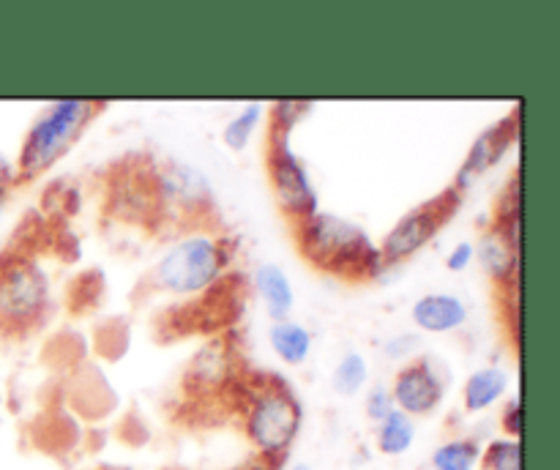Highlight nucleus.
I'll return each mask as SVG.
<instances>
[{"label":"nucleus","instance_id":"obj_1","mask_svg":"<svg viewBox=\"0 0 560 470\" xmlns=\"http://www.w3.org/2000/svg\"><path fill=\"white\" fill-rule=\"evenodd\" d=\"M293 238L299 255L312 268L342 282H375L388 271L372 235L361 224L331 211H315L295 222Z\"/></svg>","mask_w":560,"mask_h":470},{"label":"nucleus","instance_id":"obj_2","mask_svg":"<svg viewBox=\"0 0 560 470\" xmlns=\"http://www.w3.org/2000/svg\"><path fill=\"white\" fill-rule=\"evenodd\" d=\"M233 240L213 227H191L159 255L145 277V287L175 298H197L219 287L233 266Z\"/></svg>","mask_w":560,"mask_h":470},{"label":"nucleus","instance_id":"obj_3","mask_svg":"<svg viewBox=\"0 0 560 470\" xmlns=\"http://www.w3.org/2000/svg\"><path fill=\"white\" fill-rule=\"evenodd\" d=\"M310 109L312 104L306 102H277L268 107L266 169L279 211L290 224L320 211V197L312 184L310 169L290 145L293 129L306 118Z\"/></svg>","mask_w":560,"mask_h":470},{"label":"nucleus","instance_id":"obj_4","mask_svg":"<svg viewBox=\"0 0 560 470\" xmlns=\"http://www.w3.org/2000/svg\"><path fill=\"white\" fill-rule=\"evenodd\" d=\"M304 408L293 388L279 377L255 375L241 397V430L268 465H279L299 437Z\"/></svg>","mask_w":560,"mask_h":470},{"label":"nucleus","instance_id":"obj_5","mask_svg":"<svg viewBox=\"0 0 560 470\" xmlns=\"http://www.w3.org/2000/svg\"><path fill=\"white\" fill-rule=\"evenodd\" d=\"M104 109L102 102L91 98H60L44 107L27 129L16 156V180H33L47 173L71 151Z\"/></svg>","mask_w":560,"mask_h":470},{"label":"nucleus","instance_id":"obj_6","mask_svg":"<svg viewBox=\"0 0 560 470\" xmlns=\"http://www.w3.org/2000/svg\"><path fill=\"white\" fill-rule=\"evenodd\" d=\"M153 219L173 222L178 233L202 227L213 213V186L200 167L186 162L159 164L151 173Z\"/></svg>","mask_w":560,"mask_h":470},{"label":"nucleus","instance_id":"obj_7","mask_svg":"<svg viewBox=\"0 0 560 470\" xmlns=\"http://www.w3.org/2000/svg\"><path fill=\"white\" fill-rule=\"evenodd\" d=\"M49 279L31 257L0 262V333H25L49 309Z\"/></svg>","mask_w":560,"mask_h":470},{"label":"nucleus","instance_id":"obj_8","mask_svg":"<svg viewBox=\"0 0 560 470\" xmlns=\"http://www.w3.org/2000/svg\"><path fill=\"white\" fill-rule=\"evenodd\" d=\"M459 205H463V191L446 186L438 197L410 208L405 216H399L397 224L386 233V238L377 244L386 268H397L413 255H419L441 233L443 224L459 211Z\"/></svg>","mask_w":560,"mask_h":470},{"label":"nucleus","instance_id":"obj_9","mask_svg":"<svg viewBox=\"0 0 560 470\" xmlns=\"http://www.w3.org/2000/svg\"><path fill=\"white\" fill-rule=\"evenodd\" d=\"M388 391H392L394 408L416 421L441 408L446 397V377L430 355H416L408 364L399 366Z\"/></svg>","mask_w":560,"mask_h":470},{"label":"nucleus","instance_id":"obj_10","mask_svg":"<svg viewBox=\"0 0 560 470\" xmlns=\"http://www.w3.org/2000/svg\"><path fill=\"white\" fill-rule=\"evenodd\" d=\"M517 129H520V113H512L503 120H498L495 126L481 131V134L474 140V145L468 148V156H465V162L459 164L457 175H454L452 180L454 189L465 195V191L481 178V175L490 173V169L501 162L503 153L514 145V140H517Z\"/></svg>","mask_w":560,"mask_h":470},{"label":"nucleus","instance_id":"obj_11","mask_svg":"<svg viewBox=\"0 0 560 470\" xmlns=\"http://www.w3.org/2000/svg\"><path fill=\"white\" fill-rule=\"evenodd\" d=\"M235 377V344L228 337H217L197 350L186 369V383H191L195 391L211 393L233 383Z\"/></svg>","mask_w":560,"mask_h":470},{"label":"nucleus","instance_id":"obj_12","mask_svg":"<svg viewBox=\"0 0 560 470\" xmlns=\"http://www.w3.org/2000/svg\"><path fill=\"white\" fill-rule=\"evenodd\" d=\"M468 304L454 293H424L410 306V320L424 333H452L468 322Z\"/></svg>","mask_w":560,"mask_h":470},{"label":"nucleus","instance_id":"obj_13","mask_svg":"<svg viewBox=\"0 0 560 470\" xmlns=\"http://www.w3.org/2000/svg\"><path fill=\"white\" fill-rule=\"evenodd\" d=\"M474 246H476V260H479V266L485 268L487 277H490L501 290L514 287V282H517V277H520V249L517 246L509 244V240L503 238L495 227H492V224L485 230V233H481L479 244H474Z\"/></svg>","mask_w":560,"mask_h":470},{"label":"nucleus","instance_id":"obj_14","mask_svg":"<svg viewBox=\"0 0 560 470\" xmlns=\"http://www.w3.org/2000/svg\"><path fill=\"white\" fill-rule=\"evenodd\" d=\"M252 284H255L257 298L262 301L271 320H288L293 315L295 290L282 266H277V262H260L255 268V273H252Z\"/></svg>","mask_w":560,"mask_h":470},{"label":"nucleus","instance_id":"obj_15","mask_svg":"<svg viewBox=\"0 0 560 470\" xmlns=\"http://www.w3.org/2000/svg\"><path fill=\"white\" fill-rule=\"evenodd\" d=\"M509 386H512V377H509V372L503 369V366L487 364L474 369L463 386L465 413L476 415L495 408V404L509 393Z\"/></svg>","mask_w":560,"mask_h":470},{"label":"nucleus","instance_id":"obj_16","mask_svg":"<svg viewBox=\"0 0 560 470\" xmlns=\"http://www.w3.org/2000/svg\"><path fill=\"white\" fill-rule=\"evenodd\" d=\"M268 344H271L273 355H277L282 364L304 366L312 355L315 337H312V331L304 322L288 317V320L271 322V328H268Z\"/></svg>","mask_w":560,"mask_h":470},{"label":"nucleus","instance_id":"obj_17","mask_svg":"<svg viewBox=\"0 0 560 470\" xmlns=\"http://www.w3.org/2000/svg\"><path fill=\"white\" fill-rule=\"evenodd\" d=\"M375 443L377 451L386 454V457H402L416 443V421L410 415H405L402 410H394L392 415H386L377 424Z\"/></svg>","mask_w":560,"mask_h":470},{"label":"nucleus","instance_id":"obj_18","mask_svg":"<svg viewBox=\"0 0 560 470\" xmlns=\"http://www.w3.org/2000/svg\"><path fill=\"white\" fill-rule=\"evenodd\" d=\"M481 443L476 437H452L432 451V470H479Z\"/></svg>","mask_w":560,"mask_h":470},{"label":"nucleus","instance_id":"obj_19","mask_svg":"<svg viewBox=\"0 0 560 470\" xmlns=\"http://www.w3.org/2000/svg\"><path fill=\"white\" fill-rule=\"evenodd\" d=\"M366 383H370V361L364 359V353H355V350L345 353L331 372L334 391L339 397H359Z\"/></svg>","mask_w":560,"mask_h":470},{"label":"nucleus","instance_id":"obj_20","mask_svg":"<svg viewBox=\"0 0 560 470\" xmlns=\"http://www.w3.org/2000/svg\"><path fill=\"white\" fill-rule=\"evenodd\" d=\"M262 118H266V104L260 102H249L241 107V113H235L233 118L228 120V126H224L222 131V140L224 145L230 148V151H246L252 142V137H255L257 126L262 124Z\"/></svg>","mask_w":560,"mask_h":470},{"label":"nucleus","instance_id":"obj_21","mask_svg":"<svg viewBox=\"0 0 560 470\" xmlns=\"http://www.w3.org/2000/svg\"><path fill=\"white\" fill-rule=\"evenodd\" d=\"M481 470H523V446L514 437H492L481 448Z\"/></svg>","mask_w":560,"mask_h":470},{"label":"nucleus","instance_id":"obj_22","mask_svg":"<svg viewBox=\"0 0 560 470\" xmlns=\"http://www.w3.org/2000/svg\"><path fill=\"white\" fill-rule=\"evenodd\" d=\"M364 410H366V419H372L375 424H381L386 415H392L394 410V399H392V391H388L386 386H372V391L366 393L364 399Z\"/></svg>","mask_w":560,"mask_h":470},{"label":"nucleus","instance_id":"obj_23","mask_svg":"<svg viewBox=\"0 0 560 470\" xmlns=\"http://www.w3.org/2000/svg\"><path fill=\"white\" fill-rule=\"evenodd\" d=\"M501 426H503V437H514V440H520V432H523V399L520 397L509 399L501 415Z\"/></svg>","mask_w":560,"mask_h":470},{"label":"nucleus","instance_id":"obj_24","mask_svg":"<svg viewBox=\"0 0 560 470\" xmlns=\"http://www.w3.org/2000/svg\"><path fill=\"white\" fill-rule=\"evenodd\" d=\"M474 260H476V246L470 244V240H459V244L448 251L446 268L452 273H463L474 266Z\"/></svg>","mask_w":560,"mask_h":470},{"label":"nucleus","instance_id":"obj_25","mask_svg":"<svg viewBox=\"0 0 560 470\" xmlns=\"http://www.w3.org/2000/svg\"><path fill=\"white\" fill-rule=\"evenodd\" d=\"M16 184H20V180H16V164L11 162L9 153L0 151V202L5 200V195H9Z\"/></svg>","mask_w":560,"mask_h":470},{"label":"nucleus","instance_id":"obj_26","mask_svg":"<svg viewBox=\"0 0 560 470\" xmlns=\"http://www.w3.org/2000/svg\"><path fill=\"white\" fill-rule=\"evenodd\" d=\"M290 470H312V468H310V465H304V462H299V465H293V468H290Z\"/></svg>","mask_w":560,"mask_h":470}]
</instances>
